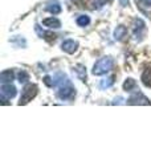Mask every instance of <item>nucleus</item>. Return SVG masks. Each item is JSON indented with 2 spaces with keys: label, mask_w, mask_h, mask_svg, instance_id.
Instances as JSON below:
<instances>
[{
  "label": "nucleus",
  "mask_w": 151,
  "mask_h": 159,
  "mask_svg": "<svg viewBox=\"0 0 151 159\" xmlns=\"http://www.w3.org/2000/svg\"><path fill=\"white\" fill-rule=\"evenodd\" d=\"M144 23H143V20H140V19H135L134 20V24H133V31H134V36L135 37H140L142 36V32L144 31Z\"/></svg>",
  "instance_id": "0eeeda50"
},
{
  "label": "nucleus",
  "mask_w": 151,
  "mask_h": 159,
  "mask_svg": "<svg viewBox=\"0 0 151 159\" xmlns=\"http://www.w3.org/2000/svg\"><path fill=\"white\" fill-rule=\"evenodd\" d=\"M112 68H113V58L112 57H102L95 62V65L93 68V74L94 76H102V74L108 73Z\"/></svg>",
  "instance_id": "f257e3e1"
},
{
  "label": "nucleus",
  "mask_w": 151,
  "mask_h": 159,
  "mask_svg": "<svg viewBox=\"0 0 151 159\" xmlns=\"http://www.w3.org/2000/svg\"><path fill=\"white\" fill-rule=\"evenodd\" d=\"M37 94V85H27L24 88V90L21 93V98H20V102L19 105H25V103H28L29 101H32V98L36 97Z\"/></svg>",
  "instance_id": "f03ea898"
},
{
  "label": "nucleus",
  "mask_w": 151,
  "mask_h": 159,
  "mask_svg": "<svg viewBox=\"0 0 151 159\" xmlns=\"http://www.w3.org/2000/svg\"><path fill=\"white\" fill-rule=\"evenodd\" d=\"M47 11H49L53 15H57V13L61 12V7H60V4L57 2H50L47 6Z\"/></svg>",
  "instance_id": "9b49d317"
},
{
  "label": "nucleus",
  "mask_w": 151,
  "mask_h": 159,
  "mask_svg": "<svg viewBox=\"0 0 151 159\" xmlns=\"http://www.w3.org/2000/svg\"><path fill=\"white\" fill-rule=\"evenodd\" d=\"M89 23H90V19L86 15H81V16L77 17V24L80 27H86V25H89Z\"/></svg>",
  "instance_id": "2eb2a0df"
},
{
  "label": "nucleus",
  "mask_w": 151,
  "mask_h": 159,
  "mask_svg": "<svg viewBox=\"0 0 151 159\" xmlns=\"http://www.w3.org/2000/svg\"><path fill=\"white\" fill-rule=\"evenodd\" d=\"M135 88H137V82H135V80H133V78H127L123 84V89L126 92H133Z\"/></svg>",
  "instance_id": "ddd939ff"
},
{
  "label": "nucleus",
  "mask_w": 151,
  "mask_h": 159,
  "mask_svg": "<svg viewBox=\"0 0 151 159\" xmlns=\"http://www.w3.org/2000/svg\"><path fill=\"white\" fill-rule=\"evenodd\" d=\"M106 2H108V0H94V7L99 8V7H102Z\"/></svg>",
  "instance_id": "a211bd4d"
},
{
  "label": "nucleus",
  "mask_w": 151,
  "mask_h": 159,
  "mask_svg": "<svg viewBox=\"0 0 151 159\" xmlns=\"http://www.w3.org/2000/svg\"><path fill=\"white\" fill-rule=\"evenodd\" d=\"M139 2H142V3H144L146 6H151V0H139Z\"/></svg>",
  "instance_id": "aec40b11"
},
{
  "label": "nucleus",
  "mask_w": 151,
  "mask_h": 159,
  "mask_svg": "<svg viewBox=\"0 0 151 159\" xmlns=\"http://www.w3.org/2000/svg\"><path fill=\"white\" fill-rule=\"evenodd\" d=\"M126 33H127V29H126V27L119 25V27H117V29L114 31V39H115V40H122V39L126 36Z\"/></svg>",
  "instance_id": "1a4fd4ad"
},
{
  "label": "nucleus",
  "mask_w": 151,
  "mask_h": 159,
  "mask_svg": "<svg viewBox=\"0 0 151 159\" xmlns=\"http://www.w3.org/2000/svg\"><path fill=\"white\" fill-rule=\"evenodd\" d=\"M43 24L45 27H48V28H60L61 27V21H60L56 17H49V19H45Z\"/></svg>",
  "instance_id": "6e6552de"
},
{
  "label": "nucleus",
  "mask_w": 151,
  "mask_h": 159,
  "mask_svg": "<svg viewBox=\"0 0 151 159\" xmlns=\"http://www.w3.org/2000/svg\"><path fill=\"white\" fill-rule=\"evenodd\" d=\"M61 48H62V51H65L66 53H74L76 51H77V48H78V43L77 41H74V40H65V41L61 44Z\"/></svg>",
  "instance_id": "423d86ee"
},
{
  "label": "nucleus",
  "mask_w": 151,
  "mask_h": 159,
  "mask_svg": "<svg viewBox=\"0 0 151 159\" xmlns=\"http://www.w3.org/2000/svg\"><path fill=\"white\" fill-rule=\"evenodd\" d=\"M74 94H76L74 88L72 86L70 81L62 84L61 86H58V93H57L58 98H61V99H70V98H73Z\"/></svg>",
  "instance_id": "7ed1b4c3"
},
{
  "label": "nucleus",
  "mask_w": 151,
  "mask_h": 159,
  "mask_svg": "<svg viewBox=\"0 0 151 159\" xmlns=\"http://www.w3.org/2000/svg\"><path fill=\"white\" fill-rule=\"evenodd\" d=\"M2 96H4V97H7V98H13L15 96H16V88H15L13 85H11V84H3L2 85Z\"/></svg>",
  "instance_id": "39448f33"
},
{
  "label": "nucleus",
  "mask_w": 151,
  "mask_h": 159,
  "mask_svg": "<svg viewBox=\"0 0 151 159\" xmlns=\"http://www.w3.org/2000/svg\"><path fill=\"white\" fill-rule=\"evenodd\" d=\"M13 80V72L12 70H4L0 74V81L3 84H7V82H11Z\"/></svg>",
  "instance_id": "9d476101"
},
{
  "label": "nucleus",
  "mask_w": 151,
  "mask_h": 159,
  "mask_svg": "<svg viewBox=\"0 0 151 159\" xmlns=\"http://www.w3.org/2000/svg\"><path fill=\"white\" fill-rule=\"evenodd\" d=\"M142 82L144 84V86L151 88V68L146 69L142 74Z\"/></svg>",
  "instance_id": "f8f14e48"
},
{
  "label": "nucleus",
  "mask_w": 151,
  "mask_h": 159,
  "mask_svg": "<svg viewBox=\"0 0 151 159\" xmlns=\"http://www.w3.org/2000/svg\"><path fill=\"white\" fill-rule=\"evenodd\" d=\"M118 2L121 3V6L122 7H127L129 6V0H118Z\"/></svg>",
  "instance_id": "6ab92c4d"
},
{
  "label": "nucleus",
  "mask_w": 151,
  "mask_h": 159,
  "mask_svg": "<svg viewBox=\"0 0 151 159\" xmlns=\"http://www.w3.org/2000/svg\"><path fill=\"white\" fill-rule=\"evenodd\" d=\"M29 80V76H28V73L27 72H24V70H21V72H19V82L20 84H25Z\"/></svg>",
  "instance_id": "f3484780"
},
{
  "label": "nucleus",
  "mask_w": 151,
  "mask_h": 159,
  "mask_svg": "<svg viewBox=\"0 0 151 159\" xmlns=\"http://www.w3.org/2000/svg\"><path fill=\"white\" fill-rule=\"evenodd\" d=\"M36 31H37V33H39L41 37H43V36H45L44 39L50 40V41L56 39V34H53V33H47V32H41V31H40V28H39V25H36Z\"/></svg>",
  "instance_id": "dca6fc26"
},
{
  "label": "nucleus",
  "mask_w": 151,
  "mask_h": 159,
  "mask_svg": "<svg viewBox=\"0 0 151 159\" xmlns=\"http://www.w3.org/2000/svg\"><path fill=\"white\" fill-rule=\"evenodd\" d=\"M113 84H114V76H110V77L102 80V81L99 82V88L101 89H108V88L112 86Z\"/></svg>",
  "instance_id": "4468645a"
},
{
  "label": "nucleus",
  "mask_w": 151,
  "mask_h": 159,
  "mask_svg": "<svg viewBox=\"0 0 151 159\" xmlns=\"http://www.w3.org/2000/svg\"><path fill=\"white\" fill-rule=\"evenodd\" d=\"M127 103L129 105H151L150 99L147 97H144L140 92L134 93L133 96L127 99Z\"/></svg>",
  "instance_id": "20e7f679"
}]
</instances>
